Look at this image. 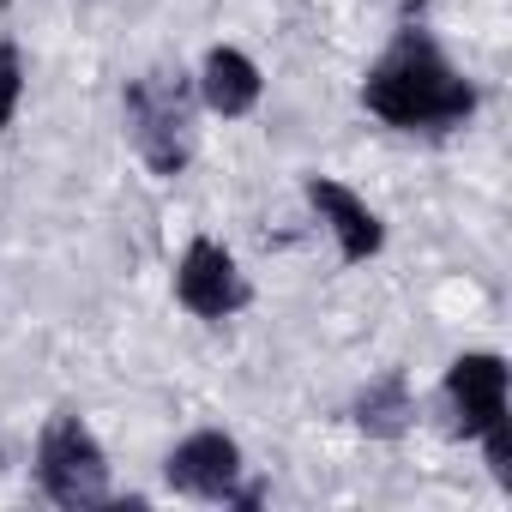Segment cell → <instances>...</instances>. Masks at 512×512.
Returning a JSON list of instances; mask_svg holds the SVG:
<instances>
[{"label":"cell","mask_w":512,"mask_h":512,"mask_svg":"<svg viewBox=\"0 0 512 512\" xmlns=\"http://www.w3.org/2000/svg\"><path fill=\"white\" fill-rule=\"evenodd\" d=\"M410 422H416V398H410V380L404 374H380V380L362 386V398H356V428L362 434L398 440Z\"/></svg>","instance_id":"9"},{"label":"cell","mask_w":512,"mask_h":512,"mask_svg":"<svg viewBox=\"0 0 512 512\" xmlns=\"http://www.w3.org/2000/svg\"><path fill=\"white\" fill-rule=\"evenodd\" d=\"M175 302L193 314V320H229L247 308V278L235 266V253L223 241H187L181 266H175Z\"/></svg>","instance_id":"5"},{"label":"cell","mask_w":512,"mask_h":512,"mask_svg":"<svg viewBox=\"0 0 512 512\" xmlns=\"http://www.w3.org/2000/svg\"><path fill=\"white\" fill-rule=\"evenodd\" d=\"M19 103H25V61H19L13 43H0V133L13 127Z\"/></svg>","instance_id":"10"},{"label":"cell","mask_w":512,"mask_h":512,"mask_svg":"<svg viewBox=\"0 0 512 512\" xmlns=\"http://www.w3.org/2000/svg\"><path fill=\"white\" fill-rule=\"evenodd\" d=\"M193 85H199V103H205L211 115H223V121L253 115V109H260V91H266L260 67H253L241 49H211Z\"/></svg>","instance_id":"8"},{"label":"cell","mask_w":512,"mask_h":512,"mask_svg":"<svg viewBox=\"0 0 512 512\" xmlns=\"http://www.w3.org/2000/svg\"><path fill=\"white\" fill-rule=\"evenodd\" d=\"M506 392H512V368L494 350H464L446 368V398H452V428L464 440H482L506 422Z\"/></svg>","instance_id":"4"},{"label":"cell","mask_w":512,"mask_h":512,"mask_svg":"<svg viewBox=\"0 0 512 512\" xmlns=\"http://www.w3.org/2000/svg\"><path fill=\"white\" fill-rule=\"evenodd\" d=\"M362 109L398 133H452L476 115V85L428 31H398L362 79Z\"/></svg>","instance_id":"1"},{"label":"cell","mask_w":512,"mask_h":512,"mask_svg":"<svg viewBox=\"0 0 512 512\" xmlns=\"http://www.w3.org/2000/svg\"><path fill=\"white\" fill-rule=\"evenodd\" d=\"M37 482L55 506L85 512L109 500V458L103 440L91 434V422L79 410H55L37 434Z\"/></svg>","instance_id":"3"},{"label":"cell","mask_w":512,"mask_h":512,"mask_svg":"<svg viewBox=\"0 0 512 512\" xmlns=\"http://www.w3.org/2000/svg\"><path fill=\"white\" fill-rule=\"evenodd\" d=\"M308 205H314L320 223L338 235L344 266H362V260H374V253L386 247V223H380V211H374L362 193H350L344 181H332V175H308Z\"/></svg>","instance_id":"7"},{"label":"cell","mask_w":512,"mask_h":512,"mask_svg":"<svg viewBox=\"0 0 512 512\" xmlns=\"http://www.w3.org/2000/svg\"><path fill=\"white\" fill-rule=\"evenodd\" d=\"M163 482L187 500H229V488L241 482V446L223 428H199L163 458Z\"/></svg>","instance_id":"6"},{"label":"cell","mask_w":512,"mask_h":512,"mask_svg":"<svg viewBox=\"0 0 512 512\" xmlns=\"http://www.w3.org/2000/svg\"><path fill=\"white\" fill-rule=\"evenodd\" d=\"M127 139L133 151L151 163V175H181L187 169V121H193V85L181 67H157V73H139L127 79Z\"/></svg>","instance_id":"2"}]
</instances>
